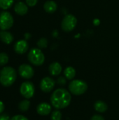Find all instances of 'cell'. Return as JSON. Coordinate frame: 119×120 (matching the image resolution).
Masks as SVG:
<instances>
[{"mask_svg":"<svg viewBox=\"0 0 119 120\" xmlns=\"http://www.w3.org/2000/svg\"><path fill=\"white\" fill-rule=\"evenodd\" d=\"M72 96L65 89H57L50 96V103L57 110L64 109L69 106L71 103Z\"/></svg>","mask_w":119,"mask_h":120,"instance_id":"obj_1","label":"cell"},{"mask_svg":"<svg viewBox=\"0 0 119 120\" xmlns=\"http://www.w3.org/2000/svg\"><path fill=\"white\" fill-rule=\"evenodd\" d=\"M16 78V71L12 67H4L0 71V83L4 87H8L13 84Z\"/></svg>","mask_w":119,"mask_h":120,"instance_id":"obj_2","label":"cell"},{"mask_svg":"<svg viewBox=\"0 0 119 120\" xmlns=\"http://www.w3.org/2000/svg\"><path fill=\"white\" fill-rule=\"evenodd\" d=\"M88 89V84L83 80L74 79L69 84V90L70 93L75 96H80L86 93Z\"/></svg>","mask_w":119,"mask_h":120,"instance_id":"obj_3","label":"cell"},{"mask_svg":"<svg viewBox=\"0 0 119 120\" xmlns=\"http://www.w3.org/2000/svg\"><path fill=\"white\" fill-rule=\"evenodd\" d=\"M27 58L29 61L34 65L40 66L43 64L45 61V56L43 52L37 48L32 49L28 55Z\"/></svg>","mask_w":119,"mask_h":120,"instance_id":"obj_4","label":"cell"},{"mask_svg":"<svg viewBox=\"0 0 119 120\" xmlns=\"http://www.w3.org/2000/svg\"><path fill=\"white\" fill-rule=\"evenodd\" d=\"M77 24L76 18L72 14L66 15L62 20L61 27L65 32H71L72 31Z\"/></svg>","mask_w":119,"mask_h":120,"instance_id":"obj_5","label":"cell"},{"mask_svg":"<svg viewBox=\"0 0 119 120\" xmlns=\"http://www.w3.org/2000/svg\"><path fill=\"white\" fill-rule=\"evenodd\" d=\"M13 18L8 11H1L0 13V29L1 30H9L13 25Z\"/></svg>","mask_w":119,"mask_h":120,"instance_id":"obj_6","label":"cell"},{"mask_svg":"<svg viewBox=\"0 0 119 120\" xmlns=\"http://www.w3.org/2000/svg\"><path fill=\"white\" fill-rule=\"evenodd\" d=\"M35 91L34 85L32 82L27 81L22 83L20 88V94L26 99H29L33 97Z\"/></svg>","mask_w":119,"mask_h":120,"instance_id":"obj_7","label":"cell"},{"mask_svg":"<svg viewBox=\"0 0 119 120\" xmlns=\"http://www.w3.org/2000/svg\"><path fill=\"white\" fill-rule=\"evenodd\" d=\"M55 86V81L50 77H46L43 78L40 82V89L44 93H49L50 92Z\"/></svg>","mask_w":119,"mask_h":120,"instance_id":"obj_8","label":"cell"},{"mask_svg":"<svg viewBox=\"0 0 119 120\" xmlns=\"http://www.w3.org/2000/svg\"><path fill=\"white\" fill-rule=\"evenodd\" d=\"M19 75L24 79H31L34 75V70L33 68L28 64H22L18 68Z\"/></svg>","mask_w":119,"mask_h":120,"instance_id":"obj_9","label":"cell"},{"mask_svg":"<svg viewBox=\"0 0 119 120\" xmlns=\"http://www.w3.org/2000/svg\"><path fill=\"white\" fill-rule=\"evenodd\" d=\"M51 105L46 102H43L39 103L36 107V112L39 115L46 116L48 115L51 112Z\"/></svg>","mask_w":119,"mask_h":120,"instance_id":"obj_10","label":"cell"},{"mask_svg":"<svg viewBox=\"0 0 119 120\" xmlns=\"http://www.w3.org/2000/svg\"><path fill=\"white\" fill-rule=\"evenodd\" d=\"M29 45L26 40H19L14 45V51L18 54H24L28 50Z\"/></svg>","mask_w":119,"mask_h":120,"instance_id":"obj_11","label":"cell"},{"mask_svg":"<svg viewBox=\"0 0 119 120\" xmlns=\"http://www.w3.org/2000/svg\"><path fill=\"white\" fill-rule=\"evenodd\" d=\"M14 11L17 14L20 15H24L28 11V6L27 4H25L22 1H19L15 4Z\"/></svg>","mask_w":119,"mask_h":120,"instance_id":"obj_12","label":"cell"},{"mask_svg":"<svg viewBox=\"0 0 119 120\" xmlns=\"http://www.w3.org/2000/svg\"><path fill=\"white\" fill-rule=\"evenodd\" d=\"M48 70H49V73L52 76H58L62 72V68L59 63L53 62L49 65Z\"/></svg>","mask_w":119,"mask_h":120,"instance_id":"obj_13","label":"cell"},{"mask_svg":"<svg viewBox=\"0 0 119 120\" xmlns=\"http://www.w3.org/2000/svg\"><path fill=\"white\" fill-rule=\"evenodd\" d=\"M0 39L2 42L9 44L13 42L14 37L11 32H7L6 30H1L0 32Z\"/></svg>","mask_w":119,"mask_h":120,"instance_id":"obj_14","label":"cell"},{"mask_svg":"<svg viewBox=\"0 0 119 120\" xmlns=\"http://www.w3.org/2000/svg\"><path fill=\"white\" fill-rule=\"evenodd\" d=\"M57 8H58V6H57L56 2H55L54 1H52V0L47 1L43 4V8H44L45 11L48 13H54L57 10Z\"/></svg>","mask_w":119,"mask_h":120,"instance_id":"obj_15","label":"cell"},{"mask_svg":"<svg viewBox=\"0 0 119 120\" xmlns=\"http://www.w3.org/2000/svg\"><path fill=\"white\" fill-rule=\"evenodd\" d=\"M94 108L96 111L102 113V112H105L107 110L108 106L105 102L102 101H97L94 104Z\"/></svg>","mask_w":119,"mask_h":120,"instance_id":"obj_16","label":"cell"},{"mask_svg":"<svg viewBox=\"0 0 119 120\" xmlns=\"http://www.w3.org/2000/svg\"><path fill=\"white\" fill-rule=\"evenodd\" d=\"M64 75L67 78V79L72 80L76 76V70L73 67H67L64 70Z\"/></svg>","mask_w":119,"mask_h":120,"instance_id":"obj_17","label":"cell"},{"mask_svg":"<svg viewBox=\"0 0 119 120\" xmlns=\"http://www.w3.org/2000/svg\"><path fill=\"white\" fill-rule=\"evenodd\" d=\"M30 107V102L28 99H25L20 101L18 104V108L22 112H26Z\"/></svg>","mask_w":119,"mask_h":120,"instance_id":"obj_18","label":"cell"},{"mask_svg":"<svg viewBox=\"0 0 119 120\" xmlns=\"http://www.w3.org/2000/svg\"><path fill=\"white\" fill-rule=\"evenodd\" d=\"M14 0H0V8L7 10L13 4Z\"/></svg>","mask_w":119,"mask_h":120,"instance_id":"obj_19","label":"cell"},{"mask_svg":"<svg viewBox=\"0 0 119 120\" xmlns=\"http://www.w3.org/2000/svg\"><path fill=\"white\" fill-rule=\"evenodd\" d=\"M62 112L59 110H55L52 112L50 115V120H62Z\"/></svg>","mask_w":119,"mask_h":120,"instance_id":"obj_20","label":"cell"},{"mask_svg":"<svg viewBox=\"0 0 119 120\" xmlns=\"http://www.w3.org/2000/svg\"><path fill=\"white\" fill-rule=\"evenodd\" d=\"M8 56L6 53H0V66H4L6 65L8 62Z\"/></svg>","mask_w":119,"mask_h":120,"instance_id":"obj_21","label":"cell"},{"mask_svg":"<svg viewBox=\"0 0 119 120\" xmlns=\"http://www.w3.org/2000/svg\"><path fill=\"white\" fill-rule=\"evenodd\" d=\"M48 45V41L46 38H41L37 41V46L40 49H44Z\"/></svg>","mask_w":119,"mask_h":120,"instance_id":"obj_22","label":"cell"},{"mask_svg":"<svg viewBox=\"0 0 119 120\" xmlns=\"http://www.w3.org/2000/svg\"><path fill=\"white\" fill-rule=\"evenodd\" d=\"M57 83L60 86H64L67 83V78L65 77H59L57 79Z\"/></svg>","mask_w":119,"mask_h":120,"instance_id":"obj_23","label":"cell"},{"mask_svg":"<svg viewBox=\"0 0 119 120\" xmlns=\"http://www.w3.org/2000/svg\"><path fill=\"white\" fill-rule=\"evenodd\" d=\"M11 120H29L26 117L21 115H16L15 116H13Z\"/></svg>","mask_w":119,"mask_h":120,"instance_id":"obj_24","label":"cell"},{"mask_svg":"<svg viewBox=\"0 0 119 120\" xmlns=\"http://www.w3.org/2000/svg\"><path fill=\"white\" fill-rule=\"evenodd\" d=\"M38 2V0H26V4L28 6L33 7Z\"/></svg>","mask_w":119,"mask_h":120,"instance_id":"obj_25","label":"cell"},{"mask_svg":"<svg viewBox=\"0 0 119 120\" xmlns=\"http://www.w3.org/2000/svg\"><path fill=\"white\" fill-rule=\"evenodd\" d=\"M90 120H105V118L100 115H94L90 118Z\"/></svg>","mask_w":119,"mask_h":120,"instance_id":"obj_26","label":"cell"},{"mask_svg":"<svg viewBox=\"0 0 119 120\" xmlns=\"http://www.w3.org/2000/svg\"><path fill=\"white\" fill-rule=\"evenodd\" d=\"M0 120H11V119L8 114L4 113L0 115Z\"/></svg>","mask_w":119,"mask_h":120,"instance_id":"obj_27","label":"cell"},{"mask_svg":"<svg viewBox=\"0 0 119 120\" xmlns=\"http://www.w3.org/2000/svg\"><path fill=\"white\" fill-rule=\"evenodd\" d=\"M4 104L1 101H0V115L4 112Z\"/></svg>","mask_w":119,"mask_h":120,"instance_id":"obj_28","label":"cell"},{"mask_svg":"<svg viewBox=\"0 0 119 120\" xmlns=\"http://www.w3.org/2000/svg\"><path fill=\"white\" fill-rule=\"evenodd\" d=\"M30 37H31V35H30L29 33H25V39H29L30 38Z\"/></svg>","mask_w":119,"mask_h":120,"instance_id":"obj_29","label":"cell"},{"mask_svg":"<svg viewBox=\"0 0 119 120\" xmlns=\"http://www.w3.org/2000/svg\"><path fill=\"white\" fill-rule=\"evenodd\" d=\"M17 1H19V0H17Z\"/></svg>","mask_w":119,"mask_h":120,"instance_id":"obj_30","label":"cell"}]
</instances>
